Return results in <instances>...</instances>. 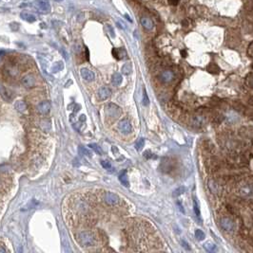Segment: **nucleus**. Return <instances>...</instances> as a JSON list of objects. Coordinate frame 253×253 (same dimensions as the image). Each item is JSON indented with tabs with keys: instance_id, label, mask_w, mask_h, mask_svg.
<instances>
[{
	"instance_id": "obj_25",
	"label": "nucleus",
	"mask_w": 253,
	"mask_h": 253,
	"mask_svg": "<svg viewBox=\"0 0 253 253\" xmlns=\"http://www.w3.org/2000/svg\"><path fill=\"white\" fill-rule=\"evenodd\" d=\"M144 145H145V140H144V138H140V140H139V141L136 142L135 148H136L137 151H139V150H141V149L144 147Z\"/></svg>"
},
{
	"instance_id": "obj_18",
	"label": "nucleus",
	"mask_w": 253,
	"mask_h": 253,
	"mask_svg": "<svg viewBox=\"0 0 253 253\" xmlns=\"http://www.w3.org/2000/svg\"><path fill=\"white\" fill-rule=\"evenodd\" d=\"M21 17H22L24 20H26V21H28V22H30V23L35 21V16L32 15V14H29V12H27V11H23L22 14H21Z\"/></svg>"
},
{
	"instance_id": "obj_22",
	"label": "nucleus",
	"mask_w": 253,
	"mask_h": 253,
	"mask_svg": "<svg viewBox=\"0 0 253 253\" xmlns=\"http://www.w3.org/2000/svg\"><path fill=\"white\" fill-rule=\"evenodd\" d=\"M195 237H196L198 240H200V241H202V240H204V239H205L206 235H205V233H204L203 231H201V230H196V231H195Z\"/></svg>"
},
{
	"instance_id": "obj_8",
	"label": "nucleus",
	"mask_w": 253,
	"mask_h": 253,
	"mask_svg": "<svg viewBox=\"0 0 253 253\" xmlns=\"http://www.w3.org/2000/svg\"><path fill=\"white\" fill-rule=\"evenodd\" d=\"M52 108V104H50L49 100H44L41 102L38 105H37V111H38L42 115H46L48 114Z\"/></svg>"
},
{
	"instance_id": "obj_21",
	"label": "nucleus",
	"mask_w": 253,
	"mask_h": 253,
	"mask_svg": "<svg viewBox=\"0 0 253 253\" xmlns=\"http://www.w3.org/2000/svg\"><path fill=\"white\" fill-rule=\"evenodd\" d=\"M15 108L18 110V111H20V112H22V111H24L25 109L27 108V106H26V104H25L23 100H18V102L15 104Z\"/></svg>"
},
{
	"instance_id": "obj_34",
	"label": "nucleus",
	"mask_w": 253,
	"mask_h": 253,
	"mask_svg": "<svg viewBox=\"0 0 253 253\" xmlns=\"http://www.w3.org/2000/svg\"><path fill=\"white\" fill-rule=\"evenodd\" d=\"M144 156H145V157H147V158H150V157H152V154H151L149 151L145 152V153H144Z\"/></svg>"
},
{
	"instance_id": "obj_33",
	"label": "nucleus",
	"mask_w": 253,
	"mask_h": 253,
	"mask_svg": "<svg viewBox=\"0 0 253 253\" xmlns=\"http://www.w3.org/2000/svg\"><path fill=\"white\" fill-rule=\"evenodd\" d=\"M169 1V3L170 4V5H173V6H175V5H177L179 3V1L180 0H168Z\"/></svg>"
},
{
	"instance_id": "obj_16",
	"label": "nucleus",
	"mask_w": 253,
	"mask_h": 253,
	"mask_svg": "<svg viewBox=\"0 0 253 253\" xmlns=\"http://www.w3.org/2000/svg\"><path fill=\"white\" fill-rule=\"evenodd\" d=\"M112 53H113V55H114V57L118 60L123 59L124 56L126 55V51L122 48H114L112 50Z\"/></svg>"
},
{
	"instance_id": "obj_30",
	"label": "nucleus",
	"mask_w": 253,
	"mask_h": 253,
	"mask_svg": "<svg viewBox=\"0 0 253 253\" xmlns=\"http://www.w3.org/2000/svg\"><path fill=\"white\" fill-rule=\"evenodd\" d=\"M193 122H194V124H195L196 126H200L201 124H203V123H204V119L202 118V117H196V118L194 119Z\"/></svg>"
},
{
	"instance_id": "obj_24",
	"label": "nucleus",
	"mask_w": 253,
	"mask_h": 253,
	"mask_svg": "<svg viewBox=\"0 0 253 253\" xmlns=\"http://www.w3.org/2000/svg\"><path fill=\"white\" fill-rule=\"evenodd\" d=\"M186 191V189L184 187H179L178 189H176L175 191L173 192V196H179L181 194H183Z\"/></svg>"
},
{
	"instance_id": "obj_37",
	"label": "nucleus",
	"mask_w": 253,
	"mask_h": 253,
	"mask_svg": "<svg viewBox=\"0 0 253 253\" xmlns=\"http://www.w3.org/2000/svg\"><path fill=\"white\" fill-rule=\"evenodd\" d=\"M183 247H187V249H189V247H187V244L186 242H184V241H183Z\"/></svg>"
},
{
	"instance_id": "obj_5",
	"label": "nucleus",
	"mask_w": 253,
	"mask_h": 253,
	"mask_svg": "<svg viewBox=\"0 0 253 253\" xmlns=\"http://www.w3.org/2000/svg\"><path fill=\"white\" fill-rule=\"evenodd\" d=\"M21 84L24 87L26 88H32L36 84V79L32 74H28L21 79Z\"/></svg>"
},
{
	"instance_id": "obj_38",
	"label": "nucleus",
	"mask_w": 253,
	"mask_h": 253,
	"mask_svg": "<svg viewBox=\"0 0 253 253\" xmlns=\"http://www.w3.org/2000/svg\"><path fill=\"white\" fill-rule=\"evenodd\" d=\"M55 1H62V0H55Z\"/></svg>"
},
{
	"instance_id": "obj_17",
	"label": "nucleus",
	"mask_w": 253,
	"mask_h": 253,
	"mask_svg": "<svg viewBox=\"0 0 253 253\" xmlns=\"http://www.w3.org/2000/svg\"><path fill=\"white\" fill-rule=\"evenodd\" d=\"M119 180H120V182H121L125 187H129V186H130L129 178H128V175H126V171H124V172L119 175Z\"/></svg>"
},
{
	"instance_id": "obj_4",
	"label": "nucleus",
	"mask_w": 253,
	"mask_h": 253,
	"mask_svg": "<svg viewBox=\"0 0 253 253\" xmlns=\"http://www.w3.org/2000/svg\"><path fill=\"white\" fill-rule=\"evenodd\" d=\"M119 197L117 194L110 193V192H107L104 195V201L105 203L109 205V206H115L116 204L119 203Z\"/></svg>"
},
{
	"instance_id": "obj_6",
	"label": "nucleus",
	"mask_w": 253,
	"mask_h": 253,
	"mask_svg": "<svg viewBox=\"0 0 253 253\" xmlns=\"http://www.w3.org/2000/svg\"><path fill=\"white\" fill-rule=\"evenodd\" d=\"M118 128L119 130L121 131V133L125 134V135H128L130 133H131L132 131V127H131V122L128 120H123L119 122V125H118Z\"/></svg>"
},
{
	"instance_id": "obj_14",
	"label": "nucleus",
	"mask_w": 253,
	"mask_h": 253,
	"mask_svg": "<svg viewBox=\"0 0 253 253\" xmlns=\"http://www.w3.org/2000/svg\"><path fill=\"white\" fill-rule=\"evenodd\" d=\"M141 25L144 27V29H146L148 31L152 30V28H153L152 21H151L149 18H147V17H142L141 18Z\"/></svg>"
},
{
	"instance_id": "obj_7",
	"label": "nucleus",
	"mask_w": 253,
	"mask_h": 253,
	"mask_svg": "<svg viewBox=\"0 0 253 253\" xmlns=\"http://www.w3.org/2000/svg\"><path fill=\"white\" fill-rule=\"evenodd\" d=\"M221 226L225 231H232L234 229V223L230 218L224 217L221 219Z\"/></svg>"
},
{
	"instance_id": "obj_1",
	"label": "nucleus",
	"mask_w": 253,
	"mask_h": 253,
	"mask_svg": "<svg viewBox=\"0 0 253 253\" xmlns=\"http://www.w3.org/2000/svg\"><path fill=\"white\" fill-rule=\"evenodd\" d=\"M77 241L82 247H92L95 244V237L92 232L83 231L77 235Z\"/></svg>"
},
{
	"instance_id": "obj_36",
	"label": "nucleus",
	"mask_w": 253,
	"mask_h": 253,
	"mask_svg": "<svg viewBox=\"0 0 253 253\" xmlns=\"http://www.w3.org/2000/svg\"><path fill=\"white\" fill-rule=\"evenodd\" d=\"M181 55H182V57H187V51H186V50H182V51H181Z\"/></svg>"
},
{
	"instance_id": "obj_10",
	"label": "nucleus",
	"mask_w": 253,
	"mask_h": 253,
	"mask_svg": "<svg viewBox=\"0 0 253 253\" xmlns=\"http://www.w3.org/2000/svg\"><path fill=\"white\" fill-rule=\"evenodd\" d=\"M80 75H81V77L87 82H91L94 79V73L88 68H82L80 70Z\"/></svg>"
},
{
	"instance_id": "obj_32",
	"label": "nucleus",
	"mask_w": 253,
	"mask_h": 253,
	"mask_svg": "<svg viewBox=\"0 0 253 253\" xmlns=\"http://www.w3.org/2000/svg\"><path fill=\"white\" fill-rule=\"evenodd\" d=\"M79 152H80V154H83V155H85V156H92V153L90 151H88L85 147H80L79 148Z\"/></svg>"
},
{
	"instance_id": "obj_35",
	"label": "nucleus",
	"mask_w": 253,
	"mask_h": 253,
	"mask_svg": "<svg viewBox=\"0 0 253 253\" xmlns=\"http://www.w3.org/2000/svg\"><path fill=\"white\" fill-rule=\"evenodd\" d=\"M182 25H183V26H185V27H187V26H188V25H189V23H188V21L186 19V20H183Z\"/></svg>"
},
{
	"instance_id": "obj_26",
	"label": "nucleus",
	"mask_w": 253,
	"mask_h": 253,
	"mask_svg": "<svg viewBox=\"0 0 253 253\" xmlns=\"http://www.w3.org/2000/svg\"><path fill=\"white\" fill-rule=\"evenodd\" d=\"M205 248L209 252H213L215 250V248H216V246H215L214 244H212V243H206L205 244Z\"/></svg>"
},
{
	"instance_id": "obj_29",
	"label": "nucleus",
	"mask_w": 253,
	"mask_h": 253,
	"mask_svg": "<svg viewBox=\"0 0 253 253\" xmlns=\"http://www.w3.org/2000/svg\"><path fill=\"white\" fill-rule=\"evenodd\" d=\"M149 104V100H148V94L146 92V89H144L143 91V104L144 105H148Z\"/></svg>"
},
{
	"instance_id": "obj_20",
	"label": "nucleus",
	"mask_w": 253,
	"mask_h": 253,
	"mask_svg": "<svg viewBox=\"0 0 253 253\" xmlns=\"http://www.w3.org/2000/svg\"><path fill=\"white\" fill-rule=\"evenodd\" d=\"M40 127H41L42 130L45 131V132L49 131V129H50V122H49V120H43L40 122Z\"/></svg>"
},
{
	"instance_id": "obj_23",
	"label": "nucleus",
	"mask_w": 253,
	"mask_h": 253,
	"mask_svg": "<svg viewBox=\"0 0 253 253\" xmlns=\"http://www.w3.org/2000/svg\"><path fill=\"white\" fill-rule=\"evenodd\" d=\"M122 71H123L124 74L129 75V74L131 72V64H126V65H124V67H122Z\"/></svg>"
},
{
	"instance_id": "obj_13",
	"label": "nucleus",
	"mask_w": 253,
	"mask_h": 253,
	"mask_svg": "<svg viewBox=\"0 0 253 253\" xmlns=\"http://www.w3.org/2000/svg\"><path fill=\"white\" fill-rule=\"evenodd\" d=\"M36 4L38 6V9L44 12H48L50 9V5L48 0H37Z\"/></svg>"
},
{
	"instance_id": "obj_19",
	"label": "nucleus",
	"mask_w": 253,
	"mask_h": 253,
	"mask_svg": "<svg viewBox=\"0 0 253 253\" xmlns=\"http://www.w3.org/2000/svg\"><path fill=\"white\" fill-rule=\"evenodd\" d=\"M208 71L210 72V73L215 74V73H219L220 68H219V67L216 64H213V63H211V64H209L208 66Z\"/></svg>"
},
{
	"instance_id": "obj_27",
	"label": "nucleus",
	"mask_w": 253,
	"mask_h": 253,
	"mask_svg": "<svg viewBox=\"0 0 253 253\" xmlns=\"http://www.w3.org/2000/svg\"><path fill=\"white\" fill-rule=\"evenodd\" d=\"M88 147H90L91 149H92L93 151H95L97 154H99V155L102 154V149H101L97 144H90L88 145Z\"/></svg>"
},
{
	"instance_id": "obj_31",
	"label": "nucleus",
	"mask_w": 253,
	"mask_h": 253,
	"mask_svg": "<svg viewBox=\"0 0 253 253\" xmlns=\"http://www.w3.org/2000/svg\"><path fill=\"white\" fill-rule=\"evenodd\" d=\"M101 165L103 166V168H105V169H107V170H109V169L111 168V164H110V162L108 161V160H102V161H101Z\"/></svg>"
},
{
	"instance_id": "obj_12",
	"label": "nucleus",
	"mask_w": 253,
	"mask_h": 253,
	"mask_svg": "<svg viewBox=\"0 0 253 253\" xmlns=\"http://www.w3.org/2000/svg\"><path fill=\"white\" fill-rule=\"evenodd\" d=\"M174 79V74L171 70H165L161 74V80L163 83H170Z\"/></svg>"
},
{
	"instance_id": "obj_9",
	"label": "nucleus",
	"mask_w": 253,
	"mask_h": 253,
	"mask_svg": "<svg viewBox=\"0 0 253 253\" xmlns=\"http://www.w3.org/2000/svg\"><path fill=\"white\" fill-rule=\"evenodd\" d=\"M111 95V90L109 89V87L107 86H103L101 87L99 91H98V99L100 100H107L108 98H109Z\"/></svg>"
},
{
	"instance_id": "obj_3",
	"label": "nucleus",
	"mask_w": 253,
	"mask_h": 253,
	"mask_svg": "<svg viewBox=\"0 0 253 253\" xmlns=\"http://www.w3.org/2000/svg\"><path fill=\"white\" fill-rule=\"evenodd\" d=\"M106 112L109 115V117L118 118L121 114V108L114 104H109L106 107Z\"/></svg>"
},
{
	"instance_id": "obj_28",
	"label": "nucleus",
	"mask_w": 253,
	"mask_h": 253,
	"mask_svg": "<svg viewBox=\"0 0 253 253\" xmlns=\"http://www.w3.org/2000/svg\"><path fill=\"white\" fill-rule=\"evenodd\" d=\"M193 210H194V212L196 214V216L199 217L200 216V209H199V206L197 204V201L195 199L193 200Z\"/></svg>"
},
{
	"instance_id": "obj_2",
	"label": "nucleus",
	"mask_w": 253,
	"mask_h": 253,
	"mask_svg": "<svg viewBox=\"0 0 253 253\" xmlns=\"http://www.w3.org/2000/svg\"><path fill=\"white\" fill-rule=\"evenodd\" d=\"M253 184L251 183H246L239 186L238 189V194L242 197H252L253 196Z\"/></svg>"
},
{
	"instance_id": "obj_15",
	"label": "nucleus",
	"mask_w": 253,
	"mask_h": 253,
	"mask_svg": "<svg viewBox=\"0 0 253 253\" xmlns=\"http://www.w3.org/2000/svg\"><path fill=\"white\" fill-rule=\"evenodd\" d=\"M111 82H112V84L115 85V86H118L121 84L122 83V76L120 73H114L112 75V78H111Z\"/></svg>"
},
{
	"instance_id": "obj_11",
	"label": "nucleus",
	"mask_w": 253,
	"mask_h": 253,
	"mask_svg": "<svg viewBox=\"0 0 253 253\" xmlns=\"http://www.w3.org/2000/svg\"><path fill=\"white\" fill-rule=\"evenodd\" d=\"M5 72L7 73L8 76L11 78H15L16 76L18 75L19 73V69L15 65H9L8 67H6V69H5Z\"/></svg>"
}]
</instances>
